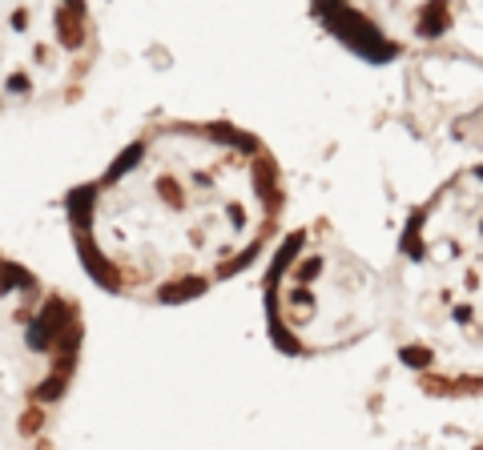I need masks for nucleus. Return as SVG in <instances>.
Wrapping results in <instances>:
<instances>
[{
    "label": "nucleus",
    "instance_id": "f257e3e1",
    "mask_svg": "<svg viewBox=\"0 0 483 450\" xmlns=\"http://www.w3.org/2000/svg\"><path fill=\"white\" fill-rule=\"evenodd\" d=\"M282 201L278 161L254 133L174 121L145 129L73 189L69 225L105 293L190 302L270 245Z\"/></svg>",
    "mask_w": 483,
    "mask_h": 450
},
{
    "label": "nucleus",
    "instance_id": "f03ea898",
    "mask_svg": "<svg viewBox=\"0 0 483 450\" xmlns=\"http://www.w3.org/2000/svg\"><path fill=\"white\" fill-rule=\"evenodd\" d=\"M399 358L427 390L483 394V165L455 173L402 229Z\"/></svg>",
    "mask_w": 483,
    "mask_h": 450
},
{
    "label": "nucleus",
    "instance_id": "7ed1b4c3",
    "mask_svg": "<svg viewBox=\"0 0 483 450\" xmlns=\"http://www.w3.org/2000/svg\"><path fill=\"white\" fill-rule=\"evenodd\" d=\"M383 289L370 266L335 238L326 222L298 229L266 277V318L286 354H330L374 330Z\"/></svg>",
    "mask_w": 483,
    "mask_h": 450
},
{
    "label": "nucleus",
    "instance_id": "20e7f679",
    "mask_svg": "<svg viewBox=\"0 0 483 450\" xmlns=\"http://www.w3.org/2000/svg\"><path fill=\"white\" fill-rule=\"evenodd\" d=\"M8 289H4V342H8V370L4 386L20 394L16 402V430L36 434L45 426L52 402L69 390L80 350V314L73 298L36 282L16 261H4Z\"/></svg>",
    "mask_w": 483,
    "mask_h": 450
},
{
    "label": "nucleus",
    "instance_id": "39448f33",
    "mask_svg": "<svg viewBox=\"0 0 483 450\" xmlns=\"http://www.w3.org/2000/svg\"><path fill=\"white\" fill-rule=\"evenodd\" d=\"M93 57V24L77 4H20L4 13V89L16 105L69 101Z\"/></svg>",
    "mask_w": 483,
    "mask_h": 450
}]
</instances>
